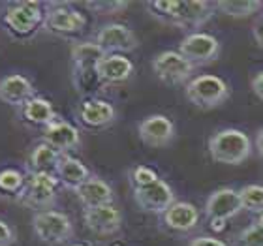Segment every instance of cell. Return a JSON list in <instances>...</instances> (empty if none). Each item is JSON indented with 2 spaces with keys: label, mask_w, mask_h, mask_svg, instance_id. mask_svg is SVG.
Masks as SVG:
<instances>
[{
  "label": "cell",
  "mask_w": 263,
  "mask_h": 246,
  "mask_svg": "<svg viewBox=\"0 0 263 246\" xmlns=\"http://www.w3.org/2000/svg\"><path fill=\"white\" fill-rule=\"evenodd\" d=\"M209 154L218 164L241 165L252 156V141L237 128L218 130L209 139Z\"/></svg>",
  "instance_id": "cell-1"
},
{
  "label": "cell",
  "mask_w": 263,
  "mask_h": 246,
  "mask_svg": "<svg viewBox=\"0 0 263 246\" xmlns=\"http://www.w3.org/2000/svg\"><path fill=\"white\" fill-rule=\"evenodd\" d=\"M184 94L194 107L207 111L220 107L230 98V87L222 77L203 73V75L194 77L186 83Z\"/></svg>",
  "instance_id": "cell-2"
},
{
  "label": "cell",
  "mask_w": 263,
  "mask_h": 246,
  "mask_svg": "<svg viewBox=\"0 0 263 246\" xmlns=\"http://www.w3.org/2000/svg\"><path fill=\"white\" fill-rule=\"evenodd\" d=\"M61 184L59 177L53 173H28L23 190L17 194V201L30 209L47 211L57 199V186Z\"/></svg>",
  "instance_id": "cell-3"
},
{
  "label": "cell",
  "mask_w": 263,
  "mask_h": 246,
  "mask_svg": "<svg viewBox=\"0 0 263 246\" xmlns=\"http://www.w3.org/2000/svg\"><path fill=\"white\" fill-rule=\"evenodd\" d=\"M34 235L45 244H64L73 235V224L64 213L47 209L40 211L32 216Z\"/></svg>",
  "instance_id": "cell-4"
},
{
  "label": "cell",
  "mask_w": 263,
  "mask_h": 246,
  "mask_svg": "<svg viewBox=\"0 0 263 246\" xmlns=\"http://www.w3.org/2000/svg\"><path fill=\"white\" fill-rule=\"evenodd\" d=\"M44 21L45 17L40 2H17V4L8 8L4 15L6 27H8L11 36H15V38L32 36Z\"/></svg>",
  "instance_id": "cell-5"
},
{
  "label": "cell",
  "mask_w": 263,
  "mask_h": 246,
  "mask_svg": "<svg viewBox=\"0 0 263 246\" xmlns=\"http://www.w3.org/2000/svg\"><path fill=\"white\" fill-rule=\"evenodd\" d=\"M241 211V196H239V190H233V188H218L205 201V218L213 224L214 230L224 228L226 222L237 216Z\"/></svg>",
  "instance_id": "cell-6"
},
{
  "label": "cell",
  "mask_w": 263,
  "mask_h": 246,
  "mask_svg": "<svg viewBox=\"0 0 263 246\" xmlns=\"http://www.w3.org/2000/svg\"><path fill=\"white\" fill-rule=\"evenodd\" d=\"M196 66L188 62L179 51H162L153 59V71L165 85H182L192 77Z\"/></svg>",
  "instance_id": "cell-7"
},
{
  "label": "cell",
  "mask_w": 263,
  "mask_h": 246,
  "mask_svg": "<svg viewBox=\"0 0 263 246\" xmlns=\"http://www.w3.org/2000/svg\"><path fill=\"white\" fill-rule=\"evenodd\" d=\"M181 53L188 62L194 66H201L213 62L220 55V42L214 38L213 34L207 32H192L184 36L179 45Z\"/></svg>",
  "instance_id": "cell-8"
},
{
  "label": "cell",
  "mask_w": 263,
  "mask_h": 246,
  "mask_svg": "<svg viewBox=\"0 0 263 246\" xmlns=\"http://www.w3.org/2000/svg\"><path fill=\"white\" fill-rule=\"evenodd\" d=\"M134 199H136L137 207L141 209V211L153 214H162V216L177 201L173 188L165 181H162V179H158L153 184L143 186V188H134Z\"/></svg>",
  "instance_id": "cell-9"
},
{
  "label": "cell",
  "mask_w": 263,
  "mask_h": 246,
  "mask_svg": "<svg viewBox=\"0 0 263 246\" xmlns=\"http://www.w3.org/2000/svg\"><path fill=\"white\" fill-rule=\"evenodd\" d=\"M96 44L107 53V55H119V53H130L137 49V36L132 28L121 23H111L100 28L96 34Z\"/></svg>",
  "instance_id": "cell-10"
},
{
  "label": "cell",
  "mask_w": 263,
  "mask_h": 246,
  "mask_svg": "<svg viewBox=\"0 0 263 246\" xmlns=\"http://www.w3.org/2000/svg\"><path fill=\"white\" fill-rule=\"evenodd\" d=\"M137 134L148 147H167L175 139V124L165 115H151L139 122Z\"/></svg>",
  "instance_id": "cell-11"
},
{
  "label": "cell",
  "mask_w": 263,
  "mask_h": 246,
  "mask_svg": "<svg viewBox=\"0 0 263 246\" xmlns=\"http://www.w3.org/2000/svg\"><path fill=\"white\" fill-rule=\"evenodd\" d=\"M83 222L88 231L94 235H113L121 230L122 225V213L111 203L102 207H92L83 211Z\"/></svg>",
  "instance_id": "cell-12"
},
{
  "label": "cell",
  "mask_w": 263,
  "mask_h": 246,
  "mask_svg": "<svg viewBox=\"0 0 263 246\" xmlns=\"http://www.w3.org/2000/svg\"><path fill=\"white\" fill-rule=\"evenodd\" d=\"M85 17L81 11L73 10L70 6H55L45 13L44 25L47 30L55 34H76L85 28Z\"/></svg>",
  "instance_id": "cell-13"
},
{
  "label": "cell",
  "mask_w": 263,
  "mask_h": 246,
  "mask_svg": "<svg viewBox=\"0 0 263 246\" xmlns=\"http://www.w3.org/2000/svg\"><path fill=\"white\" fill-rule=\"evenodd\" d=\"M96 79L104 85H117L130 79L134 64L124 55H105L96 66Z\"/></svg>",
  "instance_id": "cell-14"
},
{
  "label": "cell",
  "mask_w": 263,
  "mask_h": 246,
  "mask_svg": "<svg viewBox=\"0 0 263 246\" xmlns=\"http://www.w3.org/2000/svg\"><path fill=\"white\" fill-rule=\"evenodd\" d=\"M73 192H76L77 199L85 209L102 207V205H111L113 203V188L100 177L90 175Z\"/></svg>",
  "instance_id": "cell-15"
},
{
  "label": "cell",
  "mask_w": 263,
  "mask_h": 246,
  "mask_svg": "<svg viewBox=\"0 0 263 246\" xmlns=\"http://www.w3.org/2000/svg\"><path fill=\"white\" fill-rule=\"evenodd\" d=\"M199 209L194 203L188 201H175L164 214V224L171 231H179V233H186L192 231L199 224Z\"/></svg>",
  "instance_id": "cell-16"
},
{
  "label": "cell",
  "mask_w": 263,
  "mask_h": 246,
  "mask_svg": "<svg viewBox=\"0 0 263 246\" xmlns=\"http://www.w3.org/2000/svg\"><path fill=\"white\" fill-rule=\"evenodd\" d=\"M44 143L57 148L59 153L66 154L68 150H73V148L79 147L81 136H79V130L70 122L55 121L44 130Z\"/></svg>",
  "instance_id": "cell-17"
},
{
  "label": "cell",
  "mask_w": 263,
  "mask_h": 246,
  "mask_svg": "<svg viewBox=\"0 0 263 246\" xmlns=\"http://www.w3.org/2000/svg\"><path fill=\"white\" fill-rule=\"evenodd\" d=\"M79 119L88 128H105L115 122L117 111L115 107L105 100H85L79 107Z\"/></svg>",
  "instance_id": "cell-18"
},
{
  "label": "cell",
  "mask_w": 263,
  "mask_h": 246,
  "mask_svg": "<svg viewBox=\"0 0 263 246\" xmlns=\"http://www.w3.org/2000/svg\"><path fill=\"white\" fill-rule=\"evenodd\" d=\"M34 98V87L25 75L13 73L0 81V100L8 105H23Z\"/></svg>",
  "instance_id": "cell-19"
},
{
  "label": "cell",
  "mask_w": 263,
  "mask_h": 246,
  "mask_svg": "<svg viewBox=\"0 0 263 246\" xmlns=\"http://www.w3.org/2000/svg\"><path fill=\"white\" fill-rule=\"evenodd\" d=\"M70 53L77 73H92V75H96L94 70L98 62L107 55L96 42H77L71 45Z\"/></svg>",
  "instance_id": "cell-20"
},
{
  "label": "cell",
  "mask_w": 263,
  "mask_h": 246,
  "mask_svg": "<svg viewBox=\"0 0 263 246\" xmlns=\"http://www.w3.org/2000/svg\"><path fill=\"white\" fill-rule=\"evenodd\" d=\"M213 8L214 6L211 4V2H203V0L181 2L175 27H182V28L203 27V25L213 17Z\"/></svg>",
  "instance_id": "cell-21"
},
{
  "label": "cell",
  "mask_w": 263,
  "mask_h": 246,
  "mask_svg": "<svg viewBox=\"0 0 263 246\" xmlns=\"http://www.w3.org/2000/svg\"><path fill=\"white\" fill-rule=\"evenodd\" d=\"M55 175L59 177L61 184H64L70 190H76L77 186H81L90 177V171L81 160L73 158L70 154H62Z\"/></svg>",
  "instance_id": "cell-22"
},
{
  "label": "cell",
  "mask_w": 263,
  "mask_h": 246,
  "mask_svg": "<svg viewBox=\"0 0 263 246\" xmlns=\"http://www.w3.org/2000/svg\"><path fill=\"white\" fill-rule=\"evenodd\" d=\"M21 115L28 124L34 126H47L53 124L57 121V113L53 109L51 102H47L45 98H38L34 96L21 107Z\"/></svg>",
  "instance_id": "cell-23"
},
{
  "label": "cell",
  "mask_w": 263,
  "mask_h": 246,
  "mask_svg": "<svg viewBox=\"0 0 263 246\" xmlns=\"http://www.w3.org/2000/svg\"><path fill=\"white\" fill-rule=\"evenodd\" d=\"M61 158H62V153H59L57 148H53L51 145L42 141L30 153L28 167H30L32 173H53L55 175Z\"/></svg>",
  "instance_id": "cell-24"
},
{
  "label": "cell",
  "mask_w": 263,
  "mask_h": 246,
  "mask_svg": "<svg viewBox=\"0 0 263 246\" xmlns=\"http://www.w3.org/2000/svg\"><path fill=\"white\" fill-rule=\"evenodd\" d=\"M213 6L228 17L245 19V17L258 13L263 8V2H259V0H220V2H214Z\"/></svg>",
  "instance_id": "cell-25"
},
{
  "label": "cell",
  "mask_w": 263,
  "mask_h": 246,
  "mask_svg": "<svg viewBox=\"0 0 263 246\" xmlns=\"http://www.w3.org/2000/svg\"><path fill=\"white\" fill-rule=\"evenodd\" d=\"M242 209L250 213H263V184H247L239 190Z\"/></svg>",
  "instance_id": "cell-26"
},
{
  "label": "cell",
  "mask_w": 263,
  "mask_h": 246,
  "mask_svg": "<svg viewBox=\"0 0 263 246\" xmlns=\"http://www.w3.org/2000/svg\"><path fill=\"white\" fill-rule=\"evenodd\" d=\"M27 177L23 175L19 169H13V167H8V169L0 171V192H6V194H19L25 186Z\"/></svg>",
  "instance_id": "cell-27"
},
{
  "label": "cell",
  "mask_w": 263,
  "mask_h": 246,
  "mask_svg": "<svg viewBox=\"0 0 263 246\" xmlns=\"http://www.w3.org/2000/svg\"><path fill=\"white\" fill-rule=\"evenodd\" d=\"M148 10L153 11L154 17H158L160 21L177 25V15H179V6L181 2H148Z\"/></svg>",
  "instance_id": "cell-28"
},
{
  "label": "cell",
  "mask_w": 263,
  "mask_h": 246,
  "mask_svg": "<svg viewBox=\"0 0 263 246\" xmlns=\"http://www.w3.org/2000/svg\"><path fill=\"white\" fill-rule=\"evenodd\" d=\"M160 177L158 173L147 165H137L132 169V182H134V188H143V186H148L153 182L158 181Z\"/></svg>",
  "instance_id": "cell-29"
},
{
  "label": "cell",
  "mask_w": 263,
  "mask_h": 246,
  "mask_svg": "<svg viewBox=\"0 0 263 246\" xmlns=\"http://www.w3.org/2000/svg\"><path fill=\"white\" fill-rule=\"evenodd\" d=\"M239 246H263V228L258 224L248 225L239 235Z\"/></svg>",
  "instance_id": "cell-30"
},
{
  "label": "cell",
  "mask_w": 263,
  "mask_h": 246,
  "mask_svg": "<svg viewBox=\"0 0 263 246\" xmlns=\"http://www.w3.org/2000/svg\"><path fill=\"white\" fill-rule=\"evenodd\" d=\"M87 8L100 11L104 15H111V13H119V11L126 10L128 2H87Z\"/></svg>",
  "instance_id": "cell-31"
},
{
  "label": "cell",
  "mask_w": 263,
  "mask_h": 246,
  "mask_svg": "<svg viewBox=\"0 0 263 246\" xmlns=\"http://www.w3.org/2000/svg\"><path fill=\"white\" fill-rule=\"evenodd\" d=\"M15 242V231L10 224L0 220V246H11Z\"/></svg>",
  "instance_id": "cell-32"
},
{
  "label": "cell",
  "mask_w": 263,
  "mask_h": 246,
  "mask_svg": "<svg viewBox=\"0 0 263 246\" xmlns=\"http://www.w3.org/2000/svg\"><path fill=\"white\" fill-rule=\"evenodd\" d=\"M188 246H228L224 241H220V239H216V237H197V239H192L190 241V244Z\"/></svg>",
  "instance_id": "cell-33"
},
{
  "label": "cell",
  "mask_w": 263,
  "mask_h": 246,
  "mask_svg": "<svg viewBox=\"0 0 263 246\" xmlns=\"http://www.w3.org/2000/svg\"><path fill=\"white\" fill-rule=\"evenodd\" d=\"M252 90H254V94L263 102V71H259L258 75L252 79Z\"/></svg>",
  "instance_id": "cell-34"
},
{
  "label": "cell",
  "mask_w": 263,
  "mask_h": 246,
  "mask_svg": "<svg viewBox=\"0 0 263 246\" xmlns=\"http://www.w3.org/2000/svg\"><path fill=\"white\" fill-rule=\"evenodd\" d=\"M252 34H254V40H256V44H258L259 47L263 49V21H259L258 25L254 27Z\"/></svg>",
  "instance_id": "cell-35"
},
{
  "label": "cell",
  "mask_w": 263,
  "mask_h": 246,
  "mask_svg": "<svg viewBox=\"0 0 263 246\" xmlns=\"http://www.w3.org/2000/svg\"><path fill=\"white\" fill-rule=\"evenodd\" d=\"M256 150H258L259 158L263 160V128L258 130V134H256Z\"/></svg>",
  "instance_id": "cell-36"
},
{
  "label": "cell",
  "mask_w": 263,
  "mask_h": 246,
  "mask_svg": "<svg viewBox=\"0 0 263 246\" xmlns=\"http://www.w3.org/2000/svg\"><path fill=\"white\" fill-rule=\"evenodd\" d=\"M256 224H258V225H261V228H263V213L258 216V220H256Z\"/></svg>",
  "instance_id": "cell-37"
},
{
  "label": "cell",
  "mask_w": 263,
  "mask_h": 246,
  "mask_svg": "<svg viewBox=\"0 0 263 246\" xmlns=\"http://www.w3.org/2000/svg\"><path fill=\"white\" fill-rule=\"evenodd\" d=\"M73 246H87V244H73Z\"/></svg>",
  "instance_id": "cell-38"
}]
</instances>
